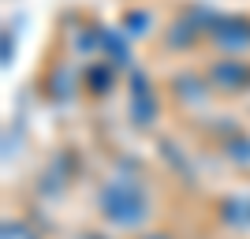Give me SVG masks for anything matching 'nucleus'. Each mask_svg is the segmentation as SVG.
I'll use <instances>...</instances> for the list:
<instances>
[{
  "label": "nucleus",
  "mask_w": 250,
  "mask_h": 239,
  "mask_svg": "<svg viewBox=\"0 0 250 239\" xmlns=\"http://www.w3.org/2000/svg\"><path fill=\"white\" fill-rule=\"evenodd\" d=\"M101 206L104 213L112 220H120V224H135L138 213H131V206L142 209V195L135 191V183H112V187L101 195Z\"/></svg>",
  "instance_id": "obj_1"
}]
</instances>
